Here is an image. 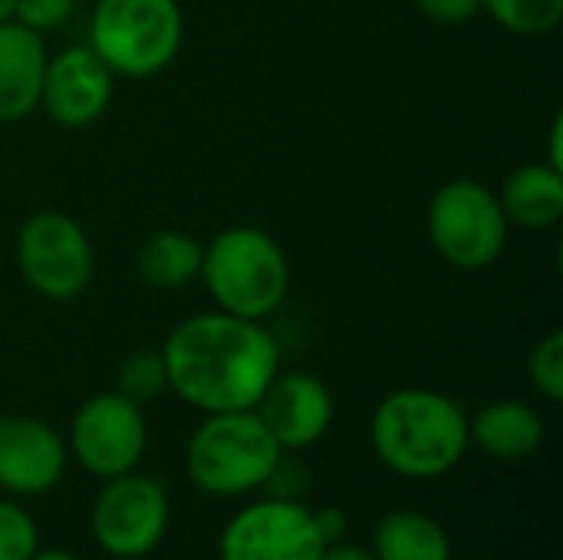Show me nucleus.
<instances>
[{
    "mask_svg": "<svg viewBox=\"0 0 563 560\" xmlns=\"http://www.w3.org/2000/svg\"><path fill=\"white\" fill-rule=\"evenodd\" d=\"M205 244L188 231H155L135 254V271L152 290H178L201 274Z\"/></svg>",
    "mask_w": 563,
    "mask_h": 560,
    "instance_id": "18",
    "label": "nucleus"
},
{
    "mask_svg": "<svg viewBox=\"0 0 563 560\" xmlns=\"http://www.w3.org/2000/svg\"><path fill=\"white\" fill-rule=\"evenodd\" d=\"M168 389L198 413L254 409L280 373L274 333L224 310L181 320L162 347Z\"/></svg>",
    "mask_w": 563,
    "mask_h": 560,
    "instance_id": "1",
    "label": "nucleus"
},
{
    "mask_svg": "<svg viewBox=\"0 0 563 560\" xmlns=\"http://www.w3.org/2000/svg\"><path fill=\"white\" fill-rule=\"evenodd\" d=\"M148 446V422L142 406L115 389L89 396L69 422L66 452L96 479L135 472Z\"/></svg>",
    "mask_w": 563,
    "mask_h": 560,
    "instance_id": "9",
    "label": "nucleus"
},
{
    "mask_svg": "<svg viewBox=\"0 0 563 560\" xmlns=\"http://www.w3.org/2000/svg\"><path fill=\"white\" fill-rule=\"evenodd\" d=\"M168 521V488L158 479L139 472L106 479L89 508L92 541L115 560L148 558L165 541Z\"/></svg>",
    "mask_w": 563,
    "mask_h": 560,
    "instance_id": "7",
    "label": "nucleus"
},
{
    "mask_svg": "<svg viewBox=\"0 0 563 560\" xmlns=\"http://www.w3.org/2000/svg\"><path fill=\"white\" fill-rule=\"evenodd\" d=\"M508 224L544 231L563 218V172L548 162H528L515 168L498 195Z\"/></svg>",
    "mask_w": 563,
    "mask_h": 560,
    "instance_id": "16",
    "label": "nucleus"
},
{
    "mask_svg": "<svg viewBox=\"0 0 563 560\" xmlns=\"http://www.w3.org/2000/svg\"><path fill=\"white\" fill-rule=\"evenodd\" d=\"M254 413L284 452H300L330 432L333 393L313 373H277Z\"/></svg>",
    "mask_w": 563,
    "mask_h": 560,
    "instance_id": "13",
    "label": "nucleus"
},
{
    "mask_svg": "<svg viewBox=\"0 0 563 560\" xmlns=\"http://www.w3.org/2000/svg\"><path fill=\"white\" fill-rule=\"evenodd\" d=\"M320 560H376V554L363 545H350L346 538L336 541V545H327L323 548V558Z\"/></svg>",
    "mask_w": 563,
    "mask_h": 560,
    "instance_id": "26",
    "label": "nucleus"
},
{
    "mask_svg": "<svg viewBox=\"0 0 563 560\" xmlns=\"http://www.w3.org/2000/svg\"><path fill=\"white\" fill-rule=\"evenodd\" d=\"M115 73L86 46H66L46 56L40 106L63 129L92 125L112 102Z\"/></svg>",
    "mask_w": 563,
    "mask_h": 560,
    "instance_id": "12",
    "label": "nucleus"
},
{
    "mask_svg": "<svg viewBox=\"0 0 563 560\" xmlns=\"http://www.w3.org/2000/svg\"><path fill=\"white\" fill-rule=\"evenodd\" d=\"M16 267L46 300H73L92 281V244L63 211H36L16 234Z\"/></svg>",
    "mask_w": 563,
    "mask_h": 560,
    "instance_id": "8",
    "label": "nucleus"
},
{
    "mask_svg": "<svg viewBox=\"0 0 563 560\" xmlns=\"http://www.w3.org/2000/svg\"><path fill=\"white\" fill-rule=\"evenodd\" d=\"M30 560H79L76 554H69V551H59V548H40L36 554Z\"/></svg>",
    "mask_w": 563,
    "mask_h": 560,
    "instance_id": "27",
    "label": "nucleus"
},
{
    "mask_svg": "<svg viewBox=\"0 0 563 560\" xmlns=\"http://www.w3.org/2000/svg\"><path fill=\"white\" fill-rule=\"evenodd\" d=\"M468 442L498 462H525L544 442V419L521 399H498L468 416Z\"/></svg>",
    "mask_w": 563,
    "mask_h": 560,
    "instance_id": "15",
    "label": "nucleus"
},
{
    "mask_svg": "<svg viewBox=\"0 0 563 560\" xmlns=\"http://www.w3.org/2000/svg\"><path fill=\"white\" fill-rule=\"evenodd\" d=\"M369 442L379 462L409 482L449 475L472 449L465 409L452 396L422 386L396 389L376 406Z\"/></svg>",
    "mask_w": 563,
    "mask_h": 560,
    "instance_id": "2",
    "label": "nucleus"
},
{
    "mask_svg": "<svg viewBox=\"0 0 563 560\" xmlns=\"http://www.w3.org/2000/svg\"><path fill=\"white\" fill-rule=\"evenodd\" d=\"M40 551V528L16 498H0V560H30Z\"/></svg>",
    "mask_w": 563,
    "mask_h": 560,
    "instance_id": "21",
    "label": "nucleus"
},
{
    "mask_svg": "<svg viewBox=\"0 0 563 560\" xmlns=\"http://www.w3.org/2000/svg\"><path fill=\"white\" fill-rule=\"evenodd\" d=\"M46 69L43 36L16 20L0 23V122H20L40 106Z\"/></svg>",
    "mask_w": 563,
    "mask_h": 560,
    "instance_id": "14",
    "label": "nucleus"
},
{
    "mask_svg": "<svg viewBox=\"0 0 563 560\" xmlns=\"http://www.w3.org/2000/svg\"><path fill=\"white\" fill-rule=\"evenodd\" d=\"M482 10L515 36H548L563 20V0H482Z\"/></svg>",
    "mask_w": 563,
    "mask_h": 560,
    "instance_id": "19",
    "label": "nucleus"
},
{
    "mask_svg": "<svg viewBox=\"0 0 563 560\" xmlns=\"http://www.w3.org/2000/svg\"><path fill=\"white\" fill-rule=\"evenodd\" d=\"M376 560H452L449 531L419 508H396L373 528Z\"/></svg>",
    "mask_w": 563,
    "mask_h": 560,
    "instance_id": "17",
    "label": "nucleus"
},
{
    "mask_svg": "<svg viewBox=\"0 0 563 560\" xmlns=\"http://www.w3.org/2000/svg\"><path fill=\"white\" fill-rule=\"evenodd\" d=\"M168 389V373H165V360L162 350H135L122 360L119 373H115V393L132 399L135 406H145L152 399H158Z\"/></svg>",
    "mask_w": 563,
    "mask_h": 560,
    "instance_id": "20",
    "label": "nucleus"
},
{
    "mask_svg": "<svg viewBox=\"0 0 563 560\" xmlns=\"http://www.w3.org/2000/svg\"><path fill=\"white\" fill-rule=\"evenodd\" d=\"M13 3H16V0H0V23H3V20H13Z\"/></svg>",
    "mask_w": 563,
    "mask_h": 560,
    "instance_id": "28",
    "label": "nucleus"
},
{
    "mask_svg": "<svg viewBox=\"0 0 563 560\" xmlns=\"http://www.w3.org/2000/svg\"><path fill=\"white\" fill-rule=\"evenodd\" d=\"M528 380L531 386L548 399V403H561L563 399V333L551 330L548 337H541L528 356Z\"/></svg>",
    "mask_w": 563,
    "mask_h": 560,
    "instance_id": "22",
    "label": "nucleus"
},
{
    "mask_svg": "<svg viewBox=\"0 0 563 560\" xmlns=\"http://www.w3.org/2000/svg\"><path fill=\"white\" fill-rule=\"evenodd\" d=\"M280 459L284 449L254 409L208 413L185 446V472L211 498H244L271 485Z\"/></svg>",
    "mask_w": 563,
    "mask_h": 560,
    "instance_id": "3",
    "label": "nucleus"
},
{
    "mask_svg": "<svg viewBox=\"0 0 563 560\" xmlns=\"http://www.w3.org/2000/svg\"><path fill=\"white\" fill-rule=\"evenodd\" d=\"M185 43L178 0H96L89 50L115 73L145 79L168 69Z\"/></svg>",
    "mask_w": 563,
    "mask_h": 560,
    "instance_id": "5",
    "label": "nucleus"
},
{
    "mask_svg": "<svg viewBox=\"0 0 563 560\" xmlns=\"http://www.w3.org/2000/svg\"><path fill=\"white\" fill-rule=\"evenodd\" d=\"M416 7L426 20L439 26H459L482 10V0H416Z\"/></svg>",
    "mask_w": 563,
    "mask_h": 560,
    "instance_id": "24",
    "label": "nucleus"
},
{
    "mask_svg": "<svg viewBox=\"0 0 563 560\" xmlns=\"http://www.w3.org/2000/svg\"><path fill=\"white\" fill-rule=\"evenodd\" d=\"M313 521L327 545H336L346 538V515L340 508H320V512H313Z\"/></svg>",
    "mask_w": 563,
    "mask_h": 560,
    "instance_id": "25",
    "label": "nucleus"
},
{
    "mask_svg": "<svg viewBox=\"0 0 563 560\" xmlns=\"http://www.w3.org/2000/svg\"><path fill=\"white\" fill-rule=\"evenodd\" d=\"M66 439L43 419L0 416V492L10 498H40L66 475Z\"/></svg>",
    "mask_w": 563,
    "mask_h": 560,
    "instance_id": "11",
    "label": "nucleus"
},
{
    "mask_svg": "<svg viewBox=\"0 0 563 560\" xmlns=\"http://www.w3.org/2000/svg\"><path fill=\"white\" fill-rule=\"evenodd\" d=\"M323 535L313 512L294 498H261L244 505L218 538L221 560H320Z\"/></svg>",
    "mask_w": 563,
    "mask_h": 560,
    "instance_id": "10",
    "label": "nucleus"
},
{
    "mask_svg": "<svg viewBox=\"0 0 563 560\" xmlns=\"http://www.w3.org/2000/svg\"><path fill=\"white\" fill-rule=\"evenodd\" d=\"M508 228L498 195L475 178L445 182L426 211V231L435 254L449 267L468 274L492 267L505 254Z\"/></svg>",
    "mask_w": 563,
    "mask_h": 560,
    "instance_id": "6",
    "label": "nucleus"
},
{
    "mask_svg": "<svg viewBox=\"0 0 563 560\" xmlns=\"http://www.w3.org/2000/svg\"><path fill=\"white\" fill-rule=\"evenodd\" d=\"M208 297L218 310L264 323L274 317L290 290V264L284 248L261 228H224L201 254Z\"/></svg>",
    "mask_w": 563,
    "mask_h": 560,
    "instance_id": "4",
    "label": "nucleus"
},
{
    "mask_svg": "<svg viewBox=\"0 0 563 560\" xmlns=\"http://www.w3.org/2000/svg\"><path fill=\"white\" fill-rule=\"evenodd\" d=\"M76 3L79 0H16L13 3V20L43 36V33L63 26L73 17Z\"/></svg>",
    "mask_w": 563,
    "mask_h": 560,
    "instance_id": "23",
    "label": "nucleus"
}]
</instances>
